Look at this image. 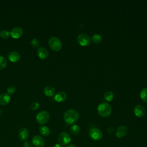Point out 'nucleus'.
<instances>
[{
    "label": "nucleus",
    "mask_w": 147,
    "mask_h": 147,
    "mask_svg": "<svg viewBox=\"0 0 147 147\" xmlns=\"http://www.w3.org/2000/svg\"><path fill=\"white\" fill-rule=\"evenodd\" d=\"M15 91H16V87L14 86L10 85L7 87V92L8 94H12L14 93Z\"/></svg>",
    "instance_id": "obj_26"
},
{
    "label": "nucleus",
    "mask_w": 147,
    "mask_h": 147,
    "mask_svg": "<svg viewBox=\"0 0 147 147\" xmlns=\"http://www.w3.org/2000/svg\"><path fill=\"white\" fill-rule=\"evenodd\" d=\"M79 117V113L75 109H69L67 110L63 115V118L66 123L71 125L76 122Z\"/></svg>",
    "instance_id": "obj_1"
},
{
    "label": "nucleus",
    "mask_w": 147,
    "mask_h": 147,
    "mask_svg": "<svg viewBox=\"0 0 147 147\" xmlns=\"http://www.w3.org/2000/svg\"><path fill=\"white\" fill-rule=\"evenodd\" d=\"M67 98V94L64 91H59L54 96L55 100L57 102H61L64 101Z\"/></svg>",
    "instance_id": "obj_16"
},
{
    "label": "nucleus",
    "mask_w": 147,
    "mask_h": 147,
    "mask_svg": "<svg viewBox=\"0 0 147 147\" xmlns=\"http://www.w3.org/2000/svg\"><path fill=\"white\" fill-rule=\"evenodd\" d=\"M40 104L38 102H33L31 105H30V109L32 110H36L39 108Z\"/></svg>",
    "instance_id": "obj_27"
},
{
    "label": "nucleus",
    "mask_w": 147,
    "mask_h": 147,
    "mask_svg": "<svg viewBox=\"0 0 147 147\" xmlns=\"http://www.w3.org/2000/svg\"><path fill=\"white\" fill-rule=\"evenodd\" d=\"M67 147H76V146L73 144H70V145H68Z\"/></svg>",
    "instance_id": "obj_30"
},
{
    "label": "nucleus",
    "mask_w": 147,
    "mask_h": 147,
    "mask_svg": "<svg viewBox=\"0 0 147 147\" xmlns=\"http://www.w3.org/2000/svg\"><path fill=\"white\" fill-rule=\"evenodd\" d=\"M39 131L42 136H48L50 134L51 131L48 127L46 126H41L39 127Z\"/></svg>",
    "instance_id": "obj_18"
},
{
    "label": "nucleus",
    "mask_w": 147,
    "mask_h": 147,
    "mask_svg": "<svg viewBox=\"0 0 147 147\" xmlns=\"http://www.w3.org/2000/svg\"><path fill=\"white\" fill-rule=\"evenodd\" d=\"M77 41L80 45L87 46L90 44L91 38L87 34L85 33H82L78 36Z\"/></svg>",
    "instance_id": "obj_5"
},
{
    "label": "nucleus",
    "mask_w": 147,
    "mask_h": 147,
    "mask_svg": "<svg viewBox=\"0 0 147 147\" xmlns=\"http://www.w3.org/2000/svg\"><path fill=\"white\" fill-rule=\"evenodd\" d=\"M140 98L144 102H147V88H144L140 92Z\"/></svg>",
    "instance_id": "obj_21"
},
{
    "label": "nucleus",
    "mask_w": 147,
    "mask_h": 147,
    "mask_svg": "<svg viewBox=\"0 0 147 147\" xmlns=\"http://www.w3.org/2000/svg\"><path fill=\"white\" fill-rule=\"evenodd\" d=\"M23 33H24L23 29L19 26L14 27L11 29V32H10V36L13 38H15V39H17L21 37L23 34Z\"/></svg>",
    "instance_id": "obj_9"
},
{
    "label": "nucleus",
    "mask_w": 147,
    "mask_h": 147,
    "mask_svg": "<svg viewBox=\"0 0 147 147\" xmlns=\"http://www.w3.org/2000/svg\"><path fill=\"white\" fill-rule=\"evenodd\" d=\"M32 144L36 147H42L44 146L45 141L44 138L38 135H35L32 138Z\"/></svg>",
    "instance_id": "obj_8"
},
{
    "label": "nucleus",
    "mask_w": 147,
    "mask_h": 147,
    "mask_svg": "<svg viewBox=\"0 0 147 147\" xmlns=\"http://www.w3.org/2000/svg\"><path fill=\"white\" fill-rule=\"evenodd\" d=\"M134 113L137 117L141 118L145 114V109L142 105H138L134 108Z\"/></svg>",
    "instance_id": "obj_11"
},
{
    "label": "nucleus",
    "mask_w": 147,
    "mask_h": 147,
    "mask_svg": "<svg viewBox=\"0 0 147 147\" xmlns=\"http://www.w3.org/2000/svg\"><path fill=\"white\" fill-rule=\"evenodd\" d=\"M48 44L51 48L55 51H59L62 48L61 41L56 37H51L48 40Z\"/></svg>",
    "instance_id": "obj_3"
},
{
    "label": "nucleus",
    "mask_w": 147,
    "mask_h": 147,
    "mask_svg": "<svg viewBox=\"0 0 147 147\" xmlns=\"http://www.w3.org/2000/svg\"><path fill=\"white\" fill-rule=\"evenodd\" d=\"M23 147H33V145L29 141H25Z\"/></svg>",
    "instance_id": "obj_28"
},
{
    "label": "nucleus",
    "mask_w": 147,
    "mask_h": 147,
    "mask_svg": "<svg viewBox=\"0 0 147 147\" xmlns=\"http://www.w3.org/2000/svg\"><path fill=\"white\" fill-rule=\"evenodd\" d=\"M70 131L74 135H78L80 131V128L78 125H74L70 127Z\"/></svg>",
    "instance_id": "obj_20"
},
{
    "label": "nucleus",
    "mask_w": 147,
    "mask_h": 147,
    "mask_svg": "<svg viewBox=\"0 0 147 147\" xmlns=\"http://www.w3.org/2000/svg\"><path fill=\"white\" fill-rule=\"evenodd\" d=\"M10 101V97L7 93H2L0 94V105L6 106L9 103Z\"/></svg>",
    "instance_id": "obj_14"
},
{
    "label": "nucleus",
    "mask_w": 147,
    "mask_h": 147,
    "mask_svg": "<svg viewBox=\"0 0 147 147\" xmlns=\"http://www.w3.org/2000/svg\"><path fill=\"white\" fill-rule=\"evenodd\" d=\"M57 140L61 145H65L70 142L71 138L70 135L68 133L63 131L59 134L57 137Z\"/></svg>",
    "instance_id": "obj_6"
},
{
    "label": "nucleus",
    "mask_w": 147,
    "mask_h": 147,
    "mask_svg": "<svg viewBox=\"0 0 147 147\" xmlns=\"http://www.w3.org/2000/svg\"><path fill=\"white\" fill-rule=\"evenodd\" d=\"M37 55L41 59H45L48 56V52L46 48L40 47L37 49Z\"/></svg>",
    "instance_id": "obj_15"
},
{
    "label": "nucleus",
    "mask_w": 147,
    "mask_h": 147,
    "mask_svg": "<svg viewBox=\"0 0 147 147\" xmlns=\"http://www.w3.org/2000/svg\"><path fill=\"white\" fill-rule=\"evenodd\" d=\"M90 137L95 141L99 140L102 138L103 134L100 130L98 128H92L89 131Z\"/></svg>",
    "instance_id": "obj_7"
},
{
    "label": "nucleus",
    "mask_w": 147,
    "mask_h": 147,
    "mask_svg": "<svg viewBox=\"0 0 147 147\" xmlns=\"http://www.w3.org/2000/svg\"><path fill=\"white\" fill-rule=\"evenodd\" d=\"M21 56L20 54L17 51H11L8 54L9 60L13 63H16L20 60Z\"/></svg>",
    "instance_id": "obj_13"
},
{
    "label": "nucleus",
    "mask_w": 147,
    "mask_h": 147,
    "mask_svg": "<svg viewBox=\"0 0 147 147\" xmlns=\"http://www.w3.org/2000/svg\"><path fill=\"white\" fill-rule=\"evenodd\" d=\"M91 40L93 41V42L98 44L100 43L102 40V36L99 34H94L91 37Z\"/></svg>",
    "instance_id": "obj_22"
},
{
    "label": "nucleus",
    "mask_w": 147,
    "mask_h": 147,
    "mask_svg": "<svg viewBox=\"0 0 147 147\" xmlns=\"http://www.w3.org/2000/svg\"><path fill=\"white\" fill-rule=\"evenodd\" d=\"M44 93L47 96H52L55 94V89L53 86H47L44 88Z\"/></svg>",
    "instance_id": "obj_17"
},
{
    "label": "nucleus",
    "mask_w": 147,
    "mask_h": 147,
    "mask_svg": "<svg viewBox=\"0 0 147 147\" xmlns=\"http://www.w3.org/2000/svg\"><path fill=\"white\" fill-rule=\"evenodd\" d=\"M104 98L108 102H111L114 98V94L111 91H107L104 94Z\"/></svg>",
    "instance_id": "obj_19"
},
{
    "label": "nucleus",
    "mask_w": 147,
    "mask_h": 147,
    "mask_svg": "<svg viewBox=\"0 0 147 147\" xmlns=\"http://www.w3.org/2000/svg\"><path fill=\"white\" fill-rule=\"evenodd\" d=\"M127 132H128V129L127 127L123 125H121L118 127L117 130L116 131L115 136L117 138H121L126 136Z\"/></svg>",
    "instance_id": "obj_12"
},
{
    "label": "nucleus",
    "mask_w": 147,
    "mask_h": 147,
    "mask_svg": "<svg viewBox=\"0 0 147 147\" xmlns=\"http://www.w3.org/2000/svg\"><path fill=\"white\" fill-rule=\"evenodd\" d=\"M97 111L101 117H107L111 113V107L107 102H102L98 105Z\"/></svg>",
    "instance_id": "obj_2"
},
{
    "label": "nucleus",
    "mask_w": 147,
    "mask_h": 147,
    "mask_svg": "<svg viewBox=\"0 0 147 147\" xmlns=\"http://www.w3.org/2000/svg\"><path fill=\"white\" fill-rule=\"evenodd\" d=\"M53 147H63V146H62V145H61L60 144H55V145L53 146Z\"/></svg>",
    "instance_id": "obj_29"
},
{
    "label": "nucleus",
    "mask_w": 147,
    "mask_h": 147,
    "mask_svg": "<svg viewBox=\"0 0 147 147\" xmlns=\"http://www.w3.org/2000/svg\"><path fill=\"white\" fill-rule=\"evenodd\" d=\"M10 35V33L9 31H8L7 30H2L0 32V36L4 39L7 38Z\"/></svg>",
    "instance_id": "obj_24"
},
{
    "label": "nucleus",
    "mask_w": 147,
    "mask_h": 147,
    "mask_svg": "<svg viewBox=\"0 0 147 147\" xmlns=\"http://www.w3.org/2000/svg\"><path fill=\"white\" fill-rule=\"evenodd\" d=\"M49 118L50 115L48 111H41L37 114L36 119L38 124L44 125L49 121Z\"/></svg>",
    "instance_id": "obj_4"
},
{
    "label": "nucleus",
    "mask_w": 147,
    "mask_h": 147,
    "mask_svg": "<svg viewBox=\"0 0 147 147\" xmlns=\"http://www.w3.org/2000/svg\"><path fill=\"white\" fill-rule=\"evenodd\" d=\"M2 113H3V111H2V109H0V115H2Z\"/></svg>",
    "instance_id": "obj_31"
},
{
    "label": "nucleus",
    "mask_w": 147,
    "mask_h": 147,
    "mask_svg": "<svg viewBox=\"0 0 147 147\" xmlns=\"http://www.w3.org/2000/svg\"><path fill=\"white\" fill-rule=\"evenodd\" d=\"M7 62L6 58L3 56L0 55V70L5 69L7 65Z\"/></svg>",
    "instance_id": "obj_23"
},
{
    "label": "nucleus",
    "mask_w": 147,
    "mask_h": 147,
    "mask_svg": "<svg viewBox=\"0 0 147 147\" xmlns=\"http://www.w3.org/2000/svg\"><path fill=\"white\" fill-rule=\"evenodd\" d=\"M31 45L34 48H38L40 45V41L37 38H33L31 40L30 42Z\"/></svg>",
    "instance_id": "obj_25"
},
{
    "label": "nucleus",
    "mask_w": 147,
    "mask_h": 147,
    "mask_svg": "<svg viewBox=\"0 0 147 147\" xmlns=\"http://www.w3.org/2000/svg\"><path fill=\"white\" fill-rule=\"evenodd\" d=\"M29 136V131L26 127H22L18 131V137L21 141H25Z\"/></svg>",
    "instance_id": "obj_10"
}]
</instances>
